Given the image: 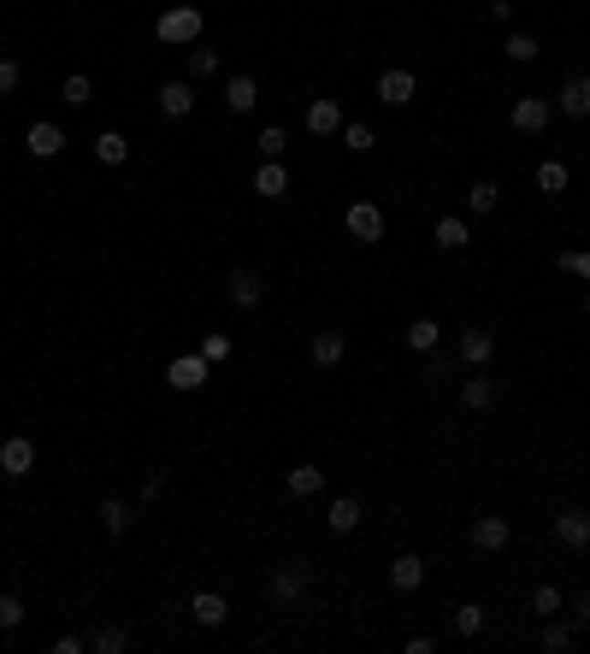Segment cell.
Here are the masks:
<instances>
[{"mask_svg":"<svg viewBox=\"0 0 590 654\" xmlns=\"http://www.w3.org/2000/svg\"><path fill=\"white\" fill-rule=\"evenodd\" d=\"M284 484H290V496H319V489H325V472H319V466H295Z\"/></svg>","mask_w":590,"mask_h":654,"instance_id":"cell-29","label":"cell"},{"mask_svg":"<svg viewBox=\"0 0 590 654\" xmlns=\"http://www.w3.org/2000/svg\"><path fill=\"white\" fill-rule=\"evenodd\" d=\"M89 649V637H54V654H83Z\"/></svg>","mask_w":590,"mask_h":654,"instance_id":"cell-44","label":"cell"},{"mask_svg":"<svg viewBox=\"0 0 590 654\" xmlns=\"http://www.w3.org/2000/svg\"><path fill=\"white\" fill-rule=\"evenodd\" d=\"M537 643H543V654H567V649H573V625L549 619V625H543V637H537Z\"/></svg>","mask_w":590,"mask_h":654,"instance_id":"cell-32","label":"cell"},{"mask_svg":"<svg viewBox=\"0 0 590 654\" xmlns=\"http://www.w3.org/2000/svg\"><path fill=\"white\" fill-rule=\"evenodd\" d=\"M307 130L313 136H336L343 130V107H336V100H313L307 107Z\"/></svg>","mask_w":590,"mask_h":654,"instance_id":"cell-20","label":"cell"},{"mask_svg":"<svg viewBox=\"0 0 590 654\" xmlns=\"http://www.w3.org/2000/svg\"><path fill=\"white\" fill-rule=\"evenodd\" d=\"M160 112H166V118H190V112H195V83L190 77L160 83Z\"/></svg>","mask_w":590,"mask_h":654,"instance_id":"cell-9","label":"cell"},{"mask_svg":"<svg viewBox=\"0 0 590 654\" xmlns=\"http://www.w3.org/2000/svg\"><path fill=\"white\" fill-rule=\"evenodd\" d=\"M496 200H502V189H496L491 178H479V183L467 189V207H472V212H496Z\"/></svg>","mask_w":590,"mask_h":654,"instance_id":"cell-33","label":"cell"},{"mask_svg":"<svg viewBox=\"0 0 590 654\" xmlns=\"http://www.w3.org/2000/svg\"><path fill=\"white\" fill-rule=\"evenodd\" d=\"M455 631H461V637H479V631H484V608H479V601L455 608Z\"/></svg>","mask_w":590,"mask_h":654,"instance_id":"cell-36","label":"cell"},{"mask_svg":"<svg viewBox=\"0 0 590 654\" xmlns=\"http://www.w3.org/2000/svg\"><path fill=\"white\" fill-rule=\"evenodd\" d=\"M160 489H166V477H160V472H148V477H142V489H136V501L148 507V501H160Z\"/></svg>","mask_w":590,"mask_h":654,"instance_id":"cell-42","label":"cell"},{"mask_svg":"<svg viewBox=\"0 0 590 654\" xmlns=\"http://www.w3.org/2000/svg\"><path fill=\"white\" fill-rule=\"evenodd\" d=\"M24 625V601L18 596H0V631H18Z\"/></svg>","mask_w":590,"mask_h":654,"instance_id":"cell-40","label":"cell"},{"mask_svg":"<svg viewBox=\"0 0 590 654\" xmlns=\"http://www.w3.org/2000/svg\"><path fill=\"white\" fill-rule=\"evenodd\" d=\"M336 136H343V148H348V154H372V148H378V136H372V124H343Z\"/></svg>","mask_w":590,"mask_h":654,"instance_id":"cell-30","label":"cell"},{"mask_svg":"<svg viewBox=\"0 0 590 654\" xmlns=\"http://www.w3.org/2000/svg\"><path fill=\"white\" fill-rule=\"evenodd\" d=\"M59 95H66V107H89V100H95V89H89L83 71H78V77H66V89H59Z\"/></svg>","mask_w":590,"mask_h":654,"instance_id":"cell-38","label":"cell"},{"mask_svg":"<svg viewBox=\"0 0 590 654\" xmlns=\"http://www.w3.org/2000/svg\"><path fill=\"white\" fill-rule=\"evenodd\" d=\"M455 354H461V366H491V354H496V336L484 331V324H472V331H461V342H455Z\"/></svg>","mask_w":590,"mask_h":654,"instance_id":"cell-4","label":"cell"},{"mask_svg":"<svg viewBox=\"0 0 590 654\" xmlns=\"http://www.w3.org/2000/svg\"><path fill=\"white\" fill-rule=\"evenodd\" d=\"M472 236H467V224L461 219H437V248H443V254H455V248H467Z\"/></svg>","mask_w":590,"mask_h":654,"instance_id":"cell-31","label":"cell"},{"mask_svg":"<svg viewBox=\"0 0 590 654\" xmlns=\"http://www.w3.org/2000/svg\"><path fill=\"white\" fill-rule=\"evenodd\" d=\"M254 195H260V200L290 195V171H284V159H266V166L254 171Z\"/></svg>","mask_w":590,"mask_h":654,"instance_id":"cell-18","label":"cell"},{"mask_svg":"<svg viewBox=\"0 0 590 654\" xmlns=\"http://www.w3.org/2000/svg\"><path fill=\"white\" fill-rule=\"evenodd\" d=\"M472 548H484V555H496V548H508L513 543V525L508 519H496V513H484V519H472Z\"/></svg>","mask_w":590,"mask_h":654,"instance_id":"cell-7","label":"cell"},{"mask_svg":"<svg viewBox=\"0 0 590 654\" xmlns=\"http://www.w3.org/2000/svg\"><path fill=\"white\" fill-rule=\"evenodd\" d=\"M567 183H573V171L561 166V159H543V166H537V189H543V195H567Z\"/></svg>","mask_w":590,"mask_h":654,"instance_id":"cell-26","label":"cell"},{"mask_svg":"<svg viewBox=\"0 0 590 654\" xmlns=\"http://www.w3.org/2000/svg\"><path fill=\"white\" fill-rule=\"evenodd\" d=\"M224 295H231V307H260V295H266V283L254 278L248 266H236L231 278H224Z\"/></svg>","mask_w":590,"mask_h":654,"instance_id":"cell-12","label":"cell"},{"mask_svg":"<svg viewBox=\"0 0 590 654\" xmlns=\"http://www.w3.org/2000/svg\"><path fill=\"white\" fill-rule=\"evenodd\" d=\"M561 271H567V278H585V283H590V248H567V254H561Z\"/></svg>","mask_w":590,"mask_h":654,"instance_id":"cell-37","label":"cell"},{"mask_svg":"<svg viewBox=\"0 0 590 654\" xmlns=\"http://www.w3.org/2000/svg\"><path fill=\"white\" fill-rule=\"evenodd\" d=\"M390 584L401 589V596H413V589L425 584V560H419V555H396V560H390Z\"/></svg>","mask_w":590,"mask_h":654,"instance_id":"cell-19","label":"cell"},{"mask_svg":"<svg viewBox=\"0 0 590 654\" xmlns=\"http://www.w3.org/2000/svg\"><path fill=\"white\" fill-rule=\"evenodd\" d=\"M360 519H367V507H360L355 496H336L331 507H325V525H331L336 536H348V531H360Z\"/></svg>","mask_w":590,"mask_h":654,"instance_id":"cell-13","label":"cell"},{"mask_svg":"<svg viewBox=\"0 0 590 654\" xmlns=\"http://www.w3.org/2000/svg\"><path fill=\"white\" fill-rule=\"evenodd\" d=\"M573 619H579V631H590V589H585L579 601H573Z\"/></svg>","mask_w":590,"mask_h":654,"instance_id":"cell-45","label":"cell"},{"mask_svg":"<svg viewBox=\"0 0 590 654\" xmlns=\"http://www.w3.org/2000/svg\"><path fill=\"white\" fill-rule=\"evenodd\" d=\"M207 77H219V47H190V83H207Z\"/></svg>","mask_w":590,"mask_h":654,"instance_id":"cell-27","label":"cell"},{"mask_svg":"<svg viewBox=\"0 0 590 654\" xmlns=\"http://www.w3.org/2000/svg\"><path fill=\"white\" fill-rule=\"evenodd\" d=\"M201 354H207L212 366H219V360H231V336H207V342H201Z\"/></svg>","mask_w":590,"mask_h":654,"instance_id":"cell-41","label":"cell"},{"mask_svg":"<svg viewBox=\"0 0 590 654\" xmlns=\"http://www.w3.org/2000/svg\"><path fill=\"white\" fill-rule=\"evenodd\" d=\"M408 348L431 354V348H437V319H413V324H408Z\"/></svg>","mask_w":590,"mask_h":654,"instance_id":"cell-34","label":"cell"},{"mask_svg":"<svg viewBox=\"0 0 590 654\" xmlns=\"http://www.w3.org/2000/svg\"><path fill=\"white\" fill-rule=\"evenodd\" d=\"M491 401H496V383H491V377H467V383H461V407H472V413H484V407H491Z\"/></svg>","mask_w":590,"mask_h":654,"instance_id":"cell-23","label":"cell"},{"mask_svg":"<svg viewBox=\"0 0 590 654\" xmlns=\"http://www.w3.org/2000/svg\"><path fill=\"white\" fill-rule=\"evenodd\" d=\"M154 36H160V42H171V47H195V42H201V12H195V6H171V12H160Z\"/></svg>","mask_w":590,"mask_h":654,"instance_id":"cell-1","label":"cell"},{"mask_svg":"<svg viewBox=\"0 0 590 654\" xmlns=\"http://www.w3.org/2000/svg\"><path fill=\"white\" fill-rule=\"evenodd\" d=\"M89 649H95V654H124V649H130V631H124V625H95V631H89Z\"/></svg>","mask_w":590,"mask_h":654,"instance_id":"cell-22","label":"cell"},{"mask_svg":"<svg viewBox=\"0 0 590 654\" xmlns=\"http://www.w3.org/2000/svg\"><path fill=\"white\" fill-rule=\"evenodd\" d=\"M30 466H36V443L30 436H6V443H0V472L18 484V477H30Z\"/></svg>","mask_w":590,"mask_h":654,"instance_id":"cell-6","label":"cell"},{"mask_svg":"<svg viewBox=\"0 0 590 654\" xmlns=\"http://www.w3.org/2000/svg\"><path fill=\"white\" fill-rule=\"evenodd\" d=\"M190 613H195V625H207V631H219V625L231 619V608H224L219 589H201V596L190 601Z\"/></svg>","mask_w":590,"mask_h":654,"instance_id":"cell-17","label":"cell"},{"mask_svg":"<svg viewBox=\"0 0 590 654\" xmlns=\"http://www.w3.org/2000/svg\"><path fill=\"white\" fill-rule=\"evenodd\" d=\"M555 112H567V118H590V77L573 71V77L561 83V95H555Z\"/></svg>","mask_w":590,"mask_h":654,"instance_id":"cell-11","label":"cell"},{"mask_svg":"<svg viewBox=\"0 0 590 654\" xmlns=\"http://www.w3.org/2000/svg\"><path fill=\"white\" fill-rule=\"evenodd\" d=\"M18 89V59H0V95Z\"/></svg>","mask_w":590,"mask_h":654,"instance_id":"cell-43","label":"cell"},{"mask_svg":"<svg viewBox=\"0 0 590 654\" xmlns=\"http://www.w3.org/2000/svg\"><path fill=\"white\" fill-rule=\"evenodd\" d=\"M130 519H136L130 501H100V525H107V536H124V531H130Z\"/></svg>","mask_w":590,"mask_h":654,"instance_id":"cell-25","label":"cell"},{"mask_svg":"<svg viewBox=\"0 0 590 654\" xmlns=\"http://www.w3.org/2000/svg\"><path fill=\"white\" fill-rule=\"evenodd\" d=\"M95 159L100 166H124V159H130V142H124L119 130H100L95 136Z\"/></svg>","mask_w":590,"mask_h":654,"instance_id":"cell-24","label":"cell"},{"mask_svg":"<svg viewBox=\"0 0 590 654\" xmlns=\"http://www.w3.org/2000/svg\"><path fill=\"white\" fill-rule=\"evenodd\" d=\"M24 148H30V159H59L66 154V130H59V124H30Z\"/></svg>","mask_w":590,"mask_h":654,"instance_id":"cell-10","label":"cell"},{"mask_svg":"<svg viewBox=\"0 0 590 654\" xmlns=\"http://www.w3.org/2000/svg\"><path fill=\"white\" fill-rule=\"evenodd\" d=\"M561 608H567V596H561L555 584H537V589H532V613H537V619H555Z\"/></svg>","mask_w":590,"mask_h":654,"instance_id":"cell-28","label":"cell"},{"mask_svg":"<svg viewBox=\"0 0 590 654\" xmlns=\"http://www.w3.org/2000/svg\"><path fill=\"white\" fill-rule=\"evenodd\" d=\"M343 354H348V336L343 331H313V366H343Z\"/></svg>","mask_w":590,"mask_h":654,"instance_id":"cell-16","label":"cell"},{"mask_svg":"<svg viewBox=\"0 0 590 654\" xmlns=\"http://www.w3.org/2000/svg\"><path fill=\"white\" fill-rule=\"evenodd\" d=\"M502 47H508V59H520V66H525V59H537V42H532L525 30H513V36H508Z\"/></svg>","mask_w":590,"mask_h":654,"instance_id":"cell-39","label":"cell"},{"mask_svg":"<svg viewBox=\"0 0 590 654\" xmlns=\"http://www.w3.org/2000/svg\"><path fill=\"white\" fill-rule=\"evenodd\" d=\"M508 118H513V130H520V136H537L549 118H555V100H543V95H520Z\"/></svg>","mask_w":590,"mask_h":654,"instance_id":"cell-2","label":"cell"},{"mask_svg":"<svg viewBox=\"0 0 590 654\" xmlns=\"http://www.w3.org/2000/svg\"><path fill=\"white\" fill-rule=\"evenodd\" d=\"M224 107H231V112H254L260 107V83L254 77H231V83H224Z\"/></svg>","mask_w":590,"mask_h":654,"instance_id":"cell-21","label":"cell"},{"mask_svg":"<svg viewBox=\"0 0 590 654\" xmlns=\"http://www.w3.org/2000/svg\"><path fill=\"white\" fill-rule=\"evenodd\" d=\"M284 148H290V130H284V124H266V130H260V154L284 159Z\"/></svg>","mask_w":590,"mask_h":654,"instance_id":"cell-35","label":"cell"},{"mask_svg":"<svg viewBox=\"0 0 590 654\" xmlns=\"http://www.w3.org/2000/svg\"><path fill=\"white\" fill-rule=\"evenodd\" d=\"M301 596H307V572H301L295 560L278 566V572H272V601H284V608H290V601H301Z\"/></svg>","mask_w":590,"mask_h":654,"instance_id":"cell-15","label":"cell"},{"mask_svg":"<svg viewBox=\"0 0 590 654\" xmlns=\"http://www.w3.org/2000/svg\"><path fill=\"white\" fill-rule=\"evenodd\" d=\"M413 89H419V83H413V71H401V66H390L378 77V100H384V107H408Z\"/></svg>","mask_w":590,"mask_h":654,"instance_id":"cell-14","label":"cell"},{"mask_svg":"<svg viewBox=\"0 0 590 654\" xmlns=\"http://www.w3.org/2000/svg\"><path fill=\"white\" fill-rule=\"evenodd\" d=\"M343 224H348L355 242H378V236H384V212L372 207V200H355V207L343 212Z\"/></svg>","mask_w":590,"mask_h":654,"instance_id":"cell-5","label":"cell"},{"mask_svg":"<svg viewBox=\"0 0 590 654\" xmlns=\"http://www.w3.org/2000/svg\"><path fill=\"white\" fill-rule=\"evenodd\" d=\"M207 377H212V360H207V354H178V360L166 366V383L183 389V395H190V389H201Z\"/></svg>","mask_w":590,"mask_h":654,"instance_id":"cell-3","label":"cell"},{"mask_svg":"<svg viewBox=\"0 0 590 654\" xmlns=\"http://www.w3.org/2000/svg\"><path fill=\"white\" fill-rule=\"evenodd\" d=\"M585 324H590V295H585Z\"/></svg>","mask_w":590,"mask_h":654,"instance_id":"cell-46","label":"cell"},{"mask_svg":"<svg viewBox=\"0 0 590 654\" xmlns=\"http://www.w3.org/2000/svg\"><path fill=\"white\" fill-rule=\"evenodd\" d=\"M555 543H561V548H590V513L561 507V513H555Z\"/></svg>","mask_w":590,"mask_h":654,"instance_id":"cell-8","label":"cell"}]
</instances>
